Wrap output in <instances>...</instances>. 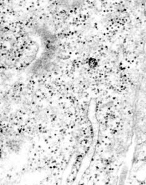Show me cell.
I'll list each match as a JSON object with an SVG mask.
<instances>
[{
  "label": "cell",
  "mask_w": 146,
  "mask_h": 185,
  "mask_svg": "<svg viewBox=\"0 0 146 185\" xmlns=\"http://www.w3.org/2000/svg\"><path fill=\"white\" fill-rule=\"evenodd\" d=\"M86 0H58L59 3L67 10H74L83 5Z\"/></svg>",
  "instance_id": "cell-1"
}]
</instances>
